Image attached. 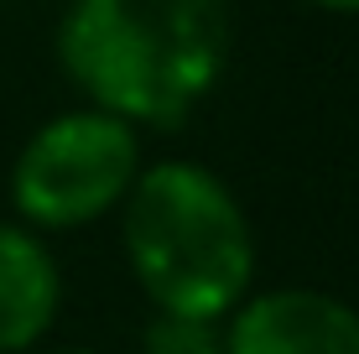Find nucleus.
Returning a JSON list of instances; mask_svg holds the SVG:
<instances>
[{
	"mask_svg": "<svg viewBox=\"0 0 359 354\" xmlns=\"http://www.w3.org/2000/svg\"><path fill=\"white\" fill-rule=\"evenodd\" d=\"M57 57L94 109L130 125H177L229 57L224 0H73Z\"/></svg>",
	"mask_w": 359,
	"mask_h": 354,
	"instance_id": "nucleus-1",
	"label": "nucleus"
},
{
	"mask_svg": "<svg viewBox=\"0 0 359 354\" xmlns=\"http://www.w3.org/2000/svg\"><path fill=\"white\" fill-rule=\"evenodd\" d=\"M224 354H359V313L313 287L266 292L234 313Z\"/></svg>",
	"mask_w": 359,
	"mask_h": 354,
	"instance_id": "nucleus-4",
	"label": "nucleus"
},
{
	"mask_svg": "<svg viewBox=\"0 0 359 354\" xmlns=\"http://www.w3.org/2000/svg\"><path fill=\"white\" fill-rule=\"evenodd\" d=\"M63 354H94V349H63Z\"/></svg>",
	"mask_w": 359,
	"mask_h": 354,
	"instance_id": "nucleus-8",
	"label": "nucleus"
},
{
	"mask_svg": "<svg viewBox=\"0 0 359 354\" xmlns=\"http://www.w3.org/2000/svg\"><path fill=\"white\" fill-rule=\"evenodd\" d=\"M141 172V141L130 120L109 109H73L47 120L21 146L11 172V203L36 229H79L126 203Z\"/></svg>",
	"mask_w": 359,
	"mask_h": 354,
	"instance_id": "nucleus-3",
	"label": "nucleus"
},
{
	"mask_svg": "<svg viewBox=\"0 0 359 354\" xmlns=\"http://www.w3.org/2000/svg\"><path fill=\"white\" fill-rule=\"evenodd\" d=\"M219 318H188V313H156L146 328V354H224Z\"/></svg>",
	"mask_w": 359,
	"mask_h": 354,
	"instance_id": "nucleus-6",
	"label": "nucleus"
},
{
	"mask_svg": "<svg viewBox=\"0 0 359 354\" xmlns=\"http://www.w3.org/2000/svg\"><path fill=\"white\" fill-rule=\"evenodd\" d=\"M307 6H318V11H354L359 16V0H307Z\"/></svg>",
	"mask_w": 359,
	"mask_h": 354,
	"instance_id": "nucleus-7",
	"label": "nucleus"
},
{
	"mask_svg": "<svg viewBox=\"0 0 359 354\" xmlns=\"http://www.w3.org/2000/svg\"><path fill=\"white\" fill-rule=\"evenodd\" d=\"M57 282L53 255L21 224H0V354H21L53 328L57 318Z\"/></svg>",
	"mask_w": 359,
	"mask_h": 354,
	"instance_id": "nucleus-5",
	"label": "nucleus"
},
{
	"mask_svg": "<svg viewBox=\"0 0 359 354\" xmlns=\"http://www.w3.org/2000/svg\"><path fill=\"white\" fill-rule=\"evenodd\" d=\"M126 255L156 313L188 318H224L255 276L250 219L198 162L135 172L126 193Z\"/></svg>",
	"mask_w": 359,
	"mask_h": 354,
	"instance_id": "nucleus-2",
	"label": "nucleus"
}]
</instances>
